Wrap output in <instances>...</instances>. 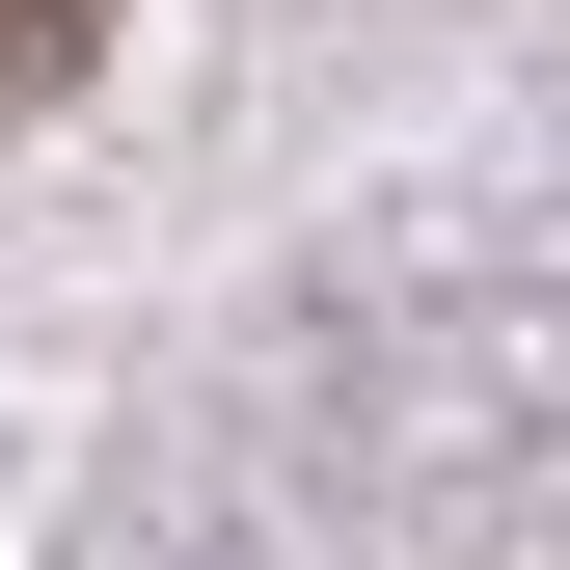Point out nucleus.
I'll use <instances>...</instances> for the list:
<instances>
[{
  "mask_svg": "<svg viewBox=\"0 0 570 570\" xmlns=\"http://www.w3.org/2000/svg\"><path fill=\"white\" fill-rule=\"evenodd\" d=\"M82 55H109V0H0V109H28V82H82Z\"/></svg>",
  "mask_w": 570,
  "mask_h": 570,
  "instance_id": "nucleus-1",
  "label": "nucleus"
}]
</instances>
